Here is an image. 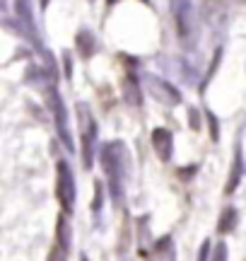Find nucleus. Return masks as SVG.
Listing matches in <instances>:
<instances>
[{"mask_svg": "<svg viewBox=\"0 0 246 261\" xmlns=\"http://www.w3.org/2000/svg\"><path fill=\"white\" fill-rule=\"evenodd\" d=\"M102 167L109 177L111 198L116 205L123 203V167H126V152L121 143H106L102 148Z\"/></svg>", "mask_w": 246, "mask_h": 261, "instance_id": "1", "label": "nucleus"}, {"mask_svg": "<svg viewBox=\"0 0 246 261\" xmlns=\"http://www.w3.org/2000/svg\"><path fill=\"white\" fill-rule=\"evenodd\" d=\"M56 198L60 208L70 213L75 208V177H73V169L68 162H58V169H56Z\"/></svg>", "mask_w": 246, "mask_h": 261, "instance_id": "2", "label": "nucleus"}, {"mask_svg": "<svg viewBox=\"0 0 246 261\" xmlns=\"http://www.w3.org/2000/svg\"><path fill=\"white\" fill-rule=\"evenodd\" d=\"M46 102H48V109H51V114H53V121H56V130H58V136H60V140L66 143V148H68V150H73L75 145H73V138H70V130H68V114H66V104H63V99H60V94H58V90H48Z\"/></svg>", "mask_w": 246, "mask_h": 261, "instance_id": "3", "label": "nucleus"}, {"mask_svg": "<svg viewBox=\"0 0 246 261\" xmlns=\"http://www.w3.org/2000/svg\"><path fill=\"white\" fill-rule=\"evenodd\" d=\"M171 12H174V24L181 41H189L193 34V5L191 0H171Z\"/></svg>", "mask_w": 246, "mask_h": 261, "instance_id": "4", "label": "nucleus"}, {"mask_svg": "<svg viewBox=\"0 0 246 261\" xmlns=\"http://www.w3.org/2000/svg\"><path fill=\"white\" fill-rule=\"evenodd\" d=\"M152 148H155V152H157V158L160 160H171V150H174V138H171V130L167 128H155L152 130Z\"/></svg>", "mask_w": 246, "mask_h": 261, "instance_id": "5", "label": "nucleus"}, {"mask_svg": "<svg viewBox=\"0 0 246 261\" xmlns=\"http://www.w3.org/2000/svg\"><path fill=\"white\" fill-rule=\"evenodd\" d=\"M150 87H152V92H155V97H160L164 104H179L181 102V92L174 87V85L167 83V80L150 77Z\"/></svg>", "mask_w": 246, "mask_h": 261, "instance_id": "6", "label": "nucleus"}, {"mask_svg": "<svg viewBox=\"0 0 246 261\" xmlns=\"http://www.w3.org/2000/svg\"><path fill=\"white\" fill-rule=\"evenodd\" d=\"M241 174H244V158H241V145H237L234 162H232V172H229V179H227V184H225V194L237 191L239 181H241Z\"/></svg>", "mask_w": 246, "mask_h": 261, "instance_id": "7", "label": "nucleus"}, {"mask_svg": "<svg viewBox=\"0 0 246 261\" xmlns=\"http://www.w3.org/2000/svg\"><path fill=\"white\" fill-rule=\"evenodd\" d=\"M237 220H239L237 208H225V211H222V215H220V220H218V230L222 234L232 232V230L237 227Z\"/></svg>", "mask_w": 246, "mask_h": 261, "instance_id": "8", "label": "nucleus"}, {"mask_svg": "<svg viewBox=\"0 0 246 261\" xmlns=\"http://www.w3.org/2000/svg\"><path fill=\"white\" fill-rule=\"evenodd\" d=\"M56 244L58 247H63L68 252V247H70V225H68V220H66V215H60L58 218V223H56Z\"/></svg>", "mask_w": 246, "mask_h": 261, "instance_id": "9", "label": "nucleus"}, {"mask_svg": "<svg viewBox=\"0 0 246 261\" xmlns=\"http://www.w3.org/2000/svg\"><path fill=\"white\" fill-rule=\"evenodd\" d=\"M15 10H17V17L22 19V24L29 27V32L34 34V24H32V8H29V0H17L15 3Z\"/></svg>", "mask_w": 246, "mask_h": 261, "instance_id": "10", "label": "nucleus"}, {"mask_svg": "<svg viewBox=\"0 0 246 261\" xmlns=\"http://www.w3.org/2000/svg\"><path fill=\"white\" fill-rule=\"evenodd\" d=\"M77 46L82 51V56H92V51H95V41L89 37V32H80L77 34Z\"/></svg>", "mask_w": 246, "mask_h": 261, "instance_id": "11", "label": "nucleus"}, {"mask_svg": "<svg viewBox=\"0 0 246 261\" xmlns=\"http://www.w3.org/2000/svg\"><path fill=\"white\" fill-rule=\"evenodd\" d=\"M205 121H208L210 126V136H212V140H218L220 138V126H218V116L212 112H205Z\"/></svg>", "mask_w": 246, "mask_h": 261, "instance_id": "12", "label": "nucleus"}, {"mask_svg": "<svg viewBox=\"0 0 246 261\" xmlns=\"http://www.w3.org/2000/svg\"><path fill=\"white\" fill-rule=\"evenodd\" d=\"M46 261H68V252L63 249V247L53 244V247H51V252H48V259Z\"/></svg>", "mask_w": 246, "mask_h": 261, "instance_id": "13", "label": "nucleus"}, {"mask_svg": "<svg viewBox=\"0 0 246 261\" xmlns=\"http://www.w3.org/2000/svg\"><path fill=\"white\" fill-rule=\"evenodd\" d=\"M210 261H227V244L225 242L215 244V252H212V259Z\"/></svg>", "mask_w": 246, "mask_h": 261, "instance_id": "14", "label": "nucleus"}, {"mask_svg": "<svg viewBox=\"0 0 246 261\" xmlns=\"http://www.w3.org/2000/svg\"><path fill=\"white\" fill-rule=\"evenodd\" d=\"M92 211H95V213L102 211V184H99V181L95 184V201H92Z\"/></svg>", "mask_w": 246, "mask_h": 261, "instance_id": "15", "label": "nucleus"}, {"mask_svg": "<svg viewBox=\"0 0 246 261\" xmlns=\"http://www.w3.org/2000/svg\"><path fill=\"white\" fill-rule=\"evenodd\" d=\"M210 240H205V242L200 244V254H198V261H208V254H210Z\"/></svg>", "mask_w": 246, "mask_h": 261, "instance_id": "16", "label": "nucleus"}, {"mask_svg": "<svg viewBox=\"0 0 246 261\" xmlns=\"http://www.w3.org/2000/svg\"><path fill=\"white\" fill-rule=\"evenodd\" d=\"M189 123L193 126V130L200 128V119H198V112H196V109H191L189 112Z\"/></svg>", "mask_w": 246, "mask_h": 261, "instance_id": "17", "label": "nucleus"}, {"mask_svg": "<svg viewBox=\"0 0 246 261\" xmlns=\"http://www.w3.org/2000/svg\"><path fill=\"white\" fill-rule=\"evenodd\" d=\"M80 261H89V259H87V256H85V254H82V256H80Z\"/></svg>", "mask_w": 246, "mask_h": 261, "instance_id": "18", "label": "nucleus"}, {"mask_svg": "<svg viewBox=\"0 0 246 261\" xmlns=\"http://www.w3.org/2000/svg\"><path fill=\"white\" fill-rule=\"evenodd\" d=\"M109 3H116V0H109Z\"/></svg>", "mask_w": 246, "mask_h": 261, "instance_id": "19", "label": "nucleus"}, {"mask_svg": "<svg viewBox=\"0 0 246 261\" xmlns=\"http://www.w3.org/2000/svg\"><path fill=\"white\" fill-rule=\"evenodd\" d=\"M142 3H147V0H142Z\"/></svg>", "mask_w": 246, "mask_h": 261, "instance_id": "20", "label": "nucleus"}]
</instances>
